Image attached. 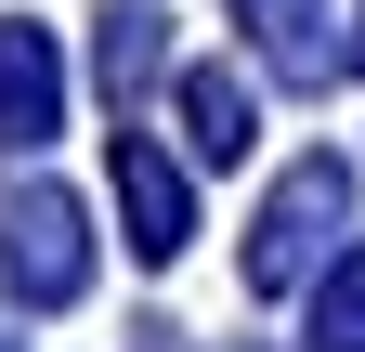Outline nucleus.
Instances as JSON below:
<instances>
[{
	"label": "nucleus",
	"mask_w": 365,
	"mask_h": 352,
	"mask_svg": "<svg viewBox=\"0 0 365 352\" xmlns=\"http://www.w3.org/2000/svg\"><path fill=\"white\" fill-rule=\"evenodd\" d=\"M313 326H327V352H365V261H352L327 300H313Z\"/></svg>",
	"instance_id": "f257e3e1"
}]
</instances>
